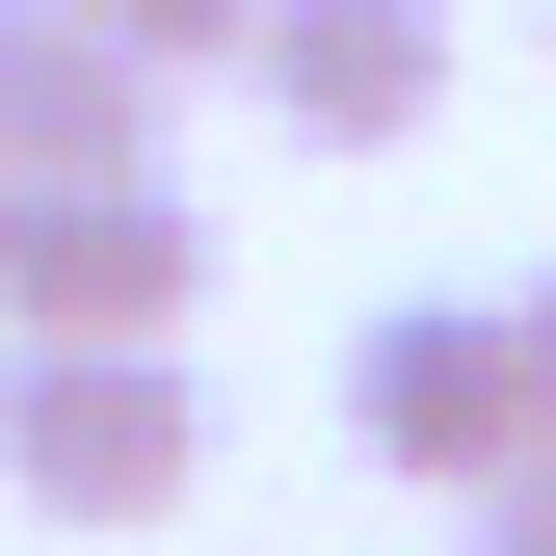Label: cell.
Returning a JSON list of instances; mask_svg holds the SVG:
<instances>
[{"instance_id":"obj_1","label":"cell","mask_w":556,"mask_h":556,"mask_svg":"<svg viewBox=\"0 0 556 556\" xmlns=\"http://www.w3.org/2000/svg\"><path fill=\"white\" fill-rule=\"evenodd\" d=\"M186 477H213L186 344H0V504L27 530H160Z\"/></svg>"},{"instance_id":"obj_2","label":"cell","mask_w":556,"mask_h":556,"mask_svg":"<svg viewBox=\"0 0 556 556\" xmlns=\"http://www.w3.org/2000/svg\"><path fill=\"white\" fill-rule=\"evenodd\" d=\"M186 318H213V213L160 160L0 186V344H186Z\"/></svg>"},{"instance_id":"obj_3","label":"cell","mask_w":556,"mask_h":556,"mask_svg":"<svg viewBox=\"0 0 556 556\" xmlns=\"http://www.w3.org/2000/svg\"><path fill=\"white\" fill-rule=\"evenodd\" d=\"M344 451L425 477V504H477V477L530 451V344H504V292H397L371 344H344Z\"/></svg>"},{"instance_id":"obj_4","label":"cell","mask_w":556,"mask_h":556,"mask_svg":"<svg viewBox=\"0 0 556 556\" xmlns=\"http://www.w3.org/2000/svg\"><path fill=\"white\" fill-rule=\"evenodd\" d=\"M239 106L292 132V160H397V132L451 106V0H265V27H239Z\"/></svg>"},{"instance_id":"obj_5","label":"cell","mask_w":556,"mask_h":556,"mask_svg":"<svg viewBox=\"0 0 556 556\" xmlns=\"http://www.w3.org/2000/svg\"><path fill=\"white\" fill-rule=\"evenodd\" d=\"M160 53L106 27V0H0V186H80V160H160Z\"/></svg>"},{"instance_id":"obj_6","label":"cell","mask_w":556,"mask_h":556,"mask_svg":"<svg viewBox=\"0 0 556 556\" xmlns=\"http://www.w3.org/2000/svg\"><path fill=\"white\" fill-rule=\"evenodd\" d=\"M106 27L160 53V80H239V27H265V0H106Z\"/></svg>"},{"instance_id":"obj_7","label":"cell","mask_w":556,"mask_h":556,"mask_svg":"<svg viewBox=\"0 0 556 556\" xmlns=\"http://www.w3.org/2000/svg\"><path fill=\"white\" fill-rule=\"evenodd\" d=\"M451 556H556V451H504V477H477V504H451Z\"/></svg>"},{"instance_id":"obj_8","label":"cell","mask_w":556,"mask_h":556,"mask_svg":"<svg viewBox=\"0 0 556 556\" xmlns=\"http://www.w3.org/2000/svg\"><path fill=\"white\" fill-rule=\"evenodd\" d=\"M504 344H530V451H556V265H530V292H504Z\"/></svg>"},{"instance_id":"obj_9","label":"cell","mask_w":556,"mask_h":556,"mask_svg":"<svg viewBox=\"0 0 556 556\" xmlns=\"http://www.w3.org/2000/svg\"><path fill=\"white\" fill-rule=\"evenodd\" d=\"M530 27H556V0H530Z\"/></svg>"}]
</instances>
